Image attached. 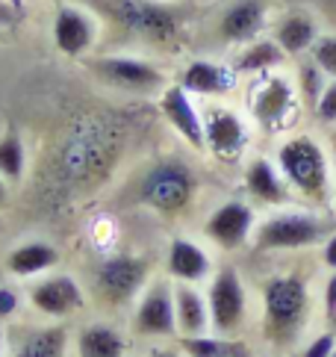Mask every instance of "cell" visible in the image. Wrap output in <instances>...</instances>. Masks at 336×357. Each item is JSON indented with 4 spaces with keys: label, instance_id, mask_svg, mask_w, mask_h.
I'll use <instances>...</instances> for the list:
<instances>
[{
    "label": "cell",
    "instance_id": "41",
    "mask_svg": "<svg viewBox=\"0 0 336 357\" xmlns=\"http://www.w3.org/2000/svg\"><path fill=\"white\" fill-rule=\"evenodd\" d=\"M333 210H336V201H333Z\"/></svg>",
    "mask_w": 336,
    "mask_h": 357
},
{
    "label": "cell",
    "instance_id": "26",
    "mask_svg": "<svg viewBox=\"0 0 336 357\" xmlns=\"http://www.w3.org/2000/svg\"><path fill=\"white\" fill-rule=\"evenodd\" d=\"M180 351L186 357H254L251 346L242 337H222V334L180 337Z\"/></svg>",
    "mask_w": 336,
    "mask_h": 357
},
{
    "label": "cell",
    "instance_id": "22",
    "mask_svg": "<svg viewBox=\"0 0 336 357\" xmlns=\"http://www.w3.org/2000/svg\"><path fill=\"white\" fill-rule=\"evenodd\" d=\"M56 263H59V251L50 245V242H45V239H30V242H24V245H18V248L9 251L6 269H9L12 278L33 280V278L47 275Z\"/></svg>",
    "mask_w": 336,
    "mask_h": 357
},
{
    "label": "cell",
    "instance_id": "40",
    "mask_svg": "<svg viewBox=\"0 0 336 357\" xmlns=\"http://www.w3.org/2000/svg\"><path fill=\"white\" fill-rule=\"evenodd\" d=\"M330 357H336V349H333V354H330Z\"/></svg>",
    "mask_w": 336,
    "mask_h": 357
},
{
    "label": "cell",
    "instance_id": "12",
    "mask_svg": "<svg viewBox=\"0 0 336 357\" xmlns=\"http://www.w3.org/2000/svg\"><path fill=\"white\" fill-rule=\"evenodd\" d=\"M92 74L112 89L133 95H153L165 89V74L142 56H98L89 62Z\"/></svg>",
    "mask_w": 336,
    "mask_h": 357
},
{
    "label": "cell",
    "instance_id": "17",
    "mask_svg": "<svg viewBox=\"0 0 336 357\" xmlns=\"http://www.w3.org/2000/svg\"><path fill=\"white\" fill-rule=\"evenodd\" d=\"M160 112L189 148L204 151V112L195 104V95H189L180 83L165 86L160 92Z\"/></svg>",
    "mask_w": 336,
    "mask_h": 357
},
{
    "label": "cell",
    "instance_id": "11",
    "mask_svg": "<svg viewBox=\"0 0 336 357\" xmlns=\"http://www.w3.org/2000/svg\"><path fill=\"white\" fill-rule=\"evenodd\" d=\"M130 331L136 337L148 340H168L177 337V319H174V280L153 278L145 292L136 298Z\"/></svg>",
    "mask_w": 336,
    "mask_h": 357
},
{
    "label": "cell",
    "instance_id": "34",
    "mask_svg": "<svg viewBox=\"0 0 336 357\" xmlns=\"http://www.w3.org/2000/svg\"><path fill=\"white\" fill-rule=\"evenodd\" d=\"M319 254V266L321 272H336V231L321 242V248L316 251Z\"/></svg>",
    "mask_w": 336,
    "mask_h": 357
},
{
    "label": "cell",
    "instance_id": "25",
    "mask_svg": "<svg viewBox=\"0 0 336 357\" xmlns=\"http://www.w3.org/2000/svg\"><path fill=\"white\" fill-rule=\"evenodd\" d=\"M66 349H68V331L62 325H47L27 331L9 357H66Z\"/></svg>",
    "mask_w": 336,
    "mask_h": 357
},
{
    "label": "cell",
    "instance_id": "4",
    "mask_svg": "<svg viewBox=\"0 0 336 357\" xmlns=\"http://www.w3.org/2000/svg\"><path fill=\"white\" fill-rule=\"evenodd\" d=\"M245 109H248L254 133L271 136V139H283V136L295 133L298 119L304 112L295 77H289V74L280 68L260 74V77H251Z\"/></svg>",
    "mask_w": 336,
    "mask_h": 357
},
{
    "label": "cell",
    "instance_id": "42",
    "mask_svg": "<svg viewBox=\"0 0 336 357\" xmlns=\"http://www.w3.org/2000/svg\"><path fill=\"white\" fill-rule=\"evenodd\" d=\"M260 357H268V354H260Z\"/></svg>",
    "mask_w": 336,
    "mask_h": 357
},
{
    "label": "cell",
    "instance_id": "9",
    "mask_svg": "<svg viewBox=\"0 0 336 357\" xmlns=\"http://www.w3.org/2000/svg\"><path fill=\"white\" fill-rule=\"evenodd\" d=\"M257 222H260V215H257V207L248 198H227L210 210L201 234L213 248L224 254H236L251 245Z\"/></svg>",
    "mask_w": 336,
    "mask_h": 357
},
{
    "label": "cell",
    "instance_id": "3",
    "mask_svg": "<svg viewBox=\"0 0 336 357\" xmlns=\"http://www.w3.org/2000/svg\"><path fill=\"white\" fill-rule=\"evenodd\" d=\"M336 231V213L316 210L307 204H287L277 210H266L254 227L251 248L268 257L319 251L321 242Z\"/></svg>",
    "mask_w": 336,
    "mask_h": 357
},
{
    "label": "cell",
    "instance_id": "16",
    "mask_svg": "<svg viewBox=\"0 0 336 357\" xmlns=\"http://www.w3.org/2000/svg\"><path fill=\"white\" fill-rule=\"evenodd\" d=\"M268 24V3L266 0H230L222 9L215 24V33L224 45H248L260 39Z\"/></svg>",
    "mask_w": 336,
    "mask_h": 357
},
{
    "label": "cell",
    "instance_id": "33",
    "mask_svg": "<svg viewBox=\"0 0 336 357\" xmlns=\"http://www.w3.org/2000/svg\"><path fill=\"white\" fill-rule=\"evenodd\" d=\"M21 307V296L12 287H0V325L9 322Z\"/></svg>",
    "mask_w": 336,
    "mask_h": 357
},
{
    "label": "cell",
    "instance_id": "37",
    "mask_svg": "<svg viewBox=\"0 0 336 357\" xmlns=\"http://www.w3.org/2000/svg\"><path fill=\"white\" fill-rule=\"evenodd\" d=\"M9 207V181L3 174H0V210Z\"/></svg>",
    "mask_w": 336,
    "mask_h": 357
},
{
    "label": "cell",
    "instance_id": "2",
    "mask_svg": "<svg viewBox=\"0 0 336 357\" xmlns=\"http://www.w3.org/2000/svg\"><path fill=\"white\" fill-rule=\"evenodd\" d=\"M275 162L287 177L292 195L298 204L316 210H333L336 201V169L330 162V154L325 148L321 133L310 130H295L289 136L277 139L275 148Z\"/></svg>",
    "mask_w": 336,
    "mask_h": 357
},
{
    "label": "cell",
    "instance_id": "20",
    "mask_svg": "<svg viewBox=\"0 0 336 357\" xmlns=\"http://www.w3.org/2000/svg\"><path fill=\"white\" fill-rule=\"evenodd\" d=\"M319 36H321V24L316 18V12H310V9L283 12L275 21V27H271V39L280 45V50L289 59L307 56L313 50V45L319 42Z\"/></svg>",
    "mask_w": 336,
    "mask_h": 357
},
{
    "label": "cell",
    "instance_id": "35",
    "mask_svg": "<svg viewBox=\"0 0 336 357\" xmlns=\"http://www.w3.org/2000/svg\"><path fill=\"white\" fill-rule=\"evenodd\" d=\"M139 357H186V354L180 351V346H177V349H168V346H157V349H148V351H142Z\"/></svg>",
    "mask_w": 336,
    "mask_h": 357
},
{
    "label": "cell",
    "instance_id": "30",
    "mask_svg": "<svg viewBox=\"0 0 336 357\" xmlns=\"http://www.w3.org/2000/svg\"><path fill=\"white\" fill-rule=\"evenodd\" d=\"M307 56L313 59L330 80H336V33H321L319 42L313 45V50H310Z\"/></svg>",
    "mask_w": 336,
    "mask_h": 357
},
{
    "label": "cell",
    "instance_id": "31",
    "mask_svg": "<svg viewBox=\"0 0 336 357\" xmlns=\"http://www.w3.org/2000/svg\"><path fill=\"white\" fill-rule=\"evenodd\" d=\"M321 328L336 331V272L321 275V301H319Z\"/></svg>",
    "mask_w": 336,
    "mask_h": 357
},
{
    "label": "cell",
    "instance_id": "28",
    "mask_svg": "<svg viewBox=\"0 0 336 357\" xmlns=\"http://www.w3.org/2000/svg\"><path fill=\"white\" fill-rule=\"evenodd\" d=\"M292 77H295V86H298V95H301L304 109L313 112V107L319 104V98H321V92H325V86H328L330 77L310 56L304 62H298V68H295Z\"/></svg>",
    "mask_w": 336,
    "mask_h": 357
},
{
    "label": "cell",
    "instance_id": "15",
    "mask_svg": "<svg viewBox=\"0 0 336 357\" xmlns=\"http://www.w3.org/2000/svg\"><path fill=\"white\" fill-rule=\"evenodd\" d=\"M215 272L213 254L206 251V245L195 236H183L177 234L168 239V251H165V278L174 284H206Z\"/></svg>",
    "mask_w": 336,
    "mask_h": 357
},
{
    "label": "cell",
    "instance_id": "39",
    "mask_svg": "<svg viewBox=\"0 0 336 357\" xmlns=\"http://www.w3.org/2000/svg\"><path fill=\"white\" fill-rule=\"evenodd\" d=\"M330 6H336V0H330Z\"/></svg>",
    "mask_w": 336,
    "mask_h": 357
},
{
    "label": "cell",
    "instance_id": "19",
    "mask_svg": "<svg viewBox=\"0 0 336 357\" xmlns=\"http://www.w3.org/2000/svg\"><path fill=\"white\" fill-rule=\"evenodd\" d=\"M180 86L195 98H210V100H222L227 95L236 92L239 86V74L234 66L218 59H192L189 66L180 74Z\"/></svg>",
    "mask_w": 336,
    "mask_h": 357
},
{
    "label": "cell",
    "instance_id": "8",
    "mask_svg": "<svg viewBox=\"0 0 336 357\" xmlns=\"http://www.w3.org/2000/svg\"><path fill=\"white\" fill-rule=\"evenodd\" d=\"M198 192V177L192 165L180 160H162L142 174L136 186V201L142 207L162 215H177L183 213Z\"/></svg>",
    "mask_w": 336,
    "mask_h": 357
},
{
    "label": "cell",
    "instance_id": "21",
    "mask_svg": "<svg viewBox=\"0 0 336 357\" xmlns=\"http://www.w3.org/2000/svg\"><path fill=\"white\" fill-rule=\"evenodd\" d=\"M174 319H177V340L213 334L206 292L195 284H174Z\"/></svg>",
    "mask_w": 336,
    "mask_h": 357
},
{
    "label": "cell",
    "instance_id": "1",
    "mask_svg": "<svg viewBox=\"0 0 336 357\" xmlns=\"http://www.w3.org/2000/svg\"><path fill=\"white\" fill-rule=\"evenodd\" d=\"M321 266H280L257 284V328L263 342L277 354L295 349L316 331L321 301Z\"/></svg>",
    "mask_w": 336,
    "mask_h": 357
},
{
    "label": "cell",
    "instance_id": "13",
    "mask_svg": "<svg viewBox=\"0 0 336 357\" xmlns=\"http://www.w3.org/2000/svg\"><path fill=\"white\" fill-rule=\"evenodd\" d=\"M242 189L254 207L263 210H277L287 204H298L287 183V177L277 169L275 157L266 154H251L242 162Z\"/></svg>",
    "mask_w": 336,
    "mask_h": 357
},
{
    "label": "cell",
    "instance_id": "23",
    "mask_svg": "<svg viewBox=\"0 0 336 357\" xmlns=\"http://www.w3.org/2000/svg\"><path fill=\"white\" fill-rule=\"evenodd\" d=\"M77 357H127V337L115 325L89 322L77 331Z\"/></svg>",
    "mask_w": 336,
    "mask_h": 357
},
{
    "label": "cell",
    "instance_id": "36",
    "mask_svg": "<svg viewBox=\"0 0 336 357\" xmlns=\"http://www.w3.org/2000/svg\"><path fill=\"white\" fill-rule=\"evenodd\" d=\"M321 139H325V148H328L330 162H333V169H336V127H328V130H321Z\"/></svg>",
    "mask_w": 336,
    "mask_h": 357
},
{
    "label": "cell",
    "instance_id": "18",
    "mask_svg": "<svg viewBox=\"0 0 336 357\" xmlns=\"http://www.w3.org/2000/svg\"><path fill=\"white\" fill-rule=\"evenodd\" d=\"M98 42V18L83 6L66 3L54 15V45L66 56H86Z\"/></svg>",
    "mask_w": 336,
    "mask_h": 357
},
{
    "label": "cell",
    "instance_id": "14",
    "mask_svg": "<svg viewBox=\"0 0 336 357\" xmlns=\"http://www.w3.org/2000/svg\"><path fill=\"white\" fill-rule=\"evenodd\" d=\"M27 301L36 313H42L47 319H66V316H74L77 310H83L86 292L71 275H45L30 284Z\"/></svg>",
    "mask_w": 336,
    "mask_h": 357
},
{
    "label": "cell",
    "instance_id": "10",
    "mask_svg": "<svg viewBox=\"0 0 336 357\" xmlns=\"http://www.w3.org/2000/svg\"><path fill=\"white\" fill-rule=\"evenodd\" d=\"M148 284H151V263L145 257H136V254L107 257L95 272L98 296L107 304H112V307L136 301Z\"/></svg>",
    "mask_w": 336,
    "mask_h": 357
},
{
    "label": "cell",
    "instance_id": "6",
    "mask_svg": "<svg viewBox=\"0 0 336 357\" xmlns=\"http://www.w3.org/2000/svg\"><path fill=\"white\" fill-rule=\"evenodd\" d=\"M206 304H210L213 334L242 337L251 325V287L236 266H215L213 278L206 280ZM245 340V337H242Z\"/></svg>",
    "mask_w": 336,
    "mask_h": 357
},
{
    "label": "cell",
    "instance_id": "29",
    "mask_svg": "<svg viewBox=\"0 0 336 357\" xmlns=\"http://www.w3.org/2000/svg\"><path fill=\"white\" fill-rule=\"evenodd\" d=\"M336 349V331L330 328H316L298 349H295V357H330Z\"/></svg>",
    "mask_w": 336,
    "mask_h": 357
},
{
    "label": "cell",
    "instance_id": "5",
    "mask_svg": "<svg viewBox=\"0 0 336 357\" xmlns=\"http://www.w3.org/2000/svg\"><path fill=\"white\" fill-rule=\"evenodd\" d=\"M107 12L130 39L153 47L174 45L183 33V9L165 0H107Z\"/></svg>",
    "mask_w": 336,
    "mask_h": 357
},
{
    "label": "cell",
    "instance_id": "7",
    "mask_svg": "<svg viewBox=\"0 0 336 357\" xmlns=\"http://www.w3.org/2000/svg\"><path fill=\"white\" fill-rule=\"evenodd\" d=\"M204 151L215 162H245L251 157L254 145V124L248 112L224 104V100H210L204 109Z\"/></svg>",
    "mask_w": 336,
    "mask_h": 357
},
{
    "label": "cell",
    "instance_id": "27",
    "mask_svg": "<svg viewBox=\"0 0 336 357\" xmlns=\"http://www.w3.org/2000/svg\"><path fill=\"white\" fill-rule=\"evenodd\" d=\"M24 172H27V148L15 127H6V133L0 136V174L9 183H21Z\"/></svg>",
    "mask_w": 336,
    "mask_h": 357
},
{
    "label": "cell",
    "instance_id": "38",
    "mask_svg": "<svg viewBox=\"0 0 336 357\" xmlns=\"http://www.w3.org/2000/svg\"><path fill=\"white\" fill-rule=\"evenodd\" d=\"M0 357H6V331L0 325Z\"/></svg>",
    "mask_w": 336,
    "mask_h": 357
},
{
    "label": "cell",
    "instance_id": "32",
    "mask_svg": "<svg viewBox=\"0 0 336 357\" xmlns=\"http://www.w3.org/2000/svg\"><path fill=\"white\" fill-rule=\"evenodd\" d=\"M313 121L319 124V130H328V127H336V80H328L325 92H321L319 104L313 107Z\"/></svg>",
    "mask_w": 336,
    "mask_h": 357
},
{
    "label": "cell",
    "instance_id": "24",
    "mask_svg": "<svg viewBox=\"0 0 336 357\" xmlns=\"http://www.w3.org/2000/svg\"><path fill=\"white\" fill-rule=\"evenodd\" d=\"M289 56L280 50V45L271 39H254L248 45H242V50L236 54V59L230 62V66L236 68L239 77H260V74H268V71H277L283 68V62H287Z\"/></svg>",
    "mask_w": 336,
    "mask_h": 357
}]
</instances>
